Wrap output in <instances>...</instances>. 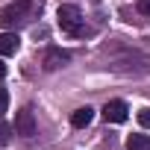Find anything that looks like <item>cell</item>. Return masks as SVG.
I'll use <instances>...</instances> for the list:
<instances>
[{
  "instance_id": "cell-1",
  "label": "cell",
  "mask_w": 150,
  "mask_h": 150,
  "mask_svg": "<svg viewBox=\"0 0 150 150\" xmlns=\"http://www.w3.org/2000/svg\"><path fill=\"white\" fill-rule=\"evenodd\" d=\"M56 21H59V30L74 35V38H80L86 35V18L80 12V6H74V3H62L59 12H56Z\"/></svg>"
},
{
  "instance_id": "cell-2",
  "label": "cell",
  "mask_w": 150,
  "mask_h": 150,
  "mask_svg": "<svg viewBox=\"0 0 150 150\" xmlns=\"http://www.w3.org/2000/svg\"><path fill=\"white\" fill-rule=\"evenodd\" d=\"M33 0H15V3H9L3 12H0V27L3 30H9V27H18V24H24L30 15H33Z\"/></svg>"
},
{
  "instance_id": "cell-3",
  "label": "cell",
  "mask_w": 150,
  "mask_h": 150,
  "mask_svg": "<svg viewBox=\"0 0 150 150\" xmlns=\"http://www.w3.org/2000/svg\"><path fill=\"white\" fill-rule=\"evenodd\" d=\"M68 62H71V53H68V50H62V47H47V50H44V56H41L44 71H59V68H65Z\"/></svg>"
},
{
  "instance_id": "cell-4",
  "label": "cell",
  "mask_w": 150,
  "mask_h": 150,
  "mask_svg": "<svg viewBox=\"0 0 150 150\" xmlns=\"http://www.w3.org/2000/svg\"><path fill=\"white\" fill-rule=\"evenodd\" d=\"M15 135H24V138H33L35 135V118H33V109L30 106H24L15 115Z\"/></svg>"
},
{
  "instance_id": "cell-5",
  "label": "cell",
  "mask_w": 150,
  "mask_h": 150,
  "mask_svg": "<svg viewBox=\"0 0 150 150\" xmlns=\"http://www.w3.org/2000/svg\"><path fill=\"white\" fill-rule=\"evenodd\" d=\"M103 118H106L109 124H124V121L129 118V106H127L124 100H109V103L103 106Z\"/></svg>"
},
{
  "instance_id": "cell-6",
  "label": "cell",
  "mask_w": 150,
  "mask_h": 150,
  "mask_svg": "<svg viewBox=\"0 0 150 150\" xmlns=\"http://www.w3.org/2000/svg\"><path fill=\"white\" fill-rule=\"evenodd\" d=\"M18 47H21V38L15 33H0V56H12L18 53Z\"/></svg>"
},
{
  "instance_id": "cell-7",
  "label": "cell",
  "mask_w": 150,
  "mask_h": 150,
  "mask_svg": "<svg viewBox=\"0 0 150 150\" xmlns=\"http://www.w3.org/2000/svg\"><path fill=\"white\" fill-rule=\"evenodd\" d=\"M91 121H94V109H91V106H83V109H77V112L71 115V124L77 127V129H83V127H88Z\"/></svg>"
},
{
  "instance_id": "cell-8",
  "label": "cell",
  "mask_w": 150,
  "mask_h": 150,
  "mask_svg": "<svg viewBox=\"0 0 150 150\" xmlns=\"http://www.w3.org/2000/svg\"><path fill=\"white\" fill-rule=\"evenodd\" d=\"M127 150H150V138L147 135H129L127 138Z\"/></svg>"
},
{
  "instance_id": "cell-9",
  "label": "cell",
  "mask_w": 150,
  "mask_h": 150,
  "mask_svg": "<svg viewBox=\"0 0 150 150\" xmlns=\"http://www.w3.org/2000/svg\"><path fill=\"white\" fill-rule=\"evenodd\" d=\"M9 138H12V127L0 121V147H6V144H9Z\"/></svg>"
},
{
  "instance_id": "cell-10",
  "label": "cell",
  "mask_w": 150,
  "mask_h": 150,
  "mask_svg": "<svg viewBox=\"0 0 150 150\" xmlns=\"http://www.w3.org/2000/svg\"><path fill=\"white\" fill-rule=\"evenodd\" d=\"M6 109H9V91H6V88H0V118L6 115Z\"/></svg>"
},
{
  "instance_id": "cell-11",
  "label": "cell",
  "mask_w": 150,
  "mask_h": 150,
  "mask_svg": "<svg viewBox=\"0 0 150 150\" xmlns=\"http://www.w3.org/2000/svg\"><path fill=\"white\" fill-rule=\"evenodd\" d=\"M138 124L141 127H150V109H141L138 112Z\"/></svg>"
},
{
  "instance_id": "cell-12",
  "label": "cell",
  "mask_w": 150,
  "mask_h": 150,
  "mask_svg": "<svg viewBox=\"0 0 150 150\" xmlns=\"http://www.w3.org/2000/svg\"><path fill=\"white\" fill-rule=\"evenodd\" d=\"M138 12L141 15H150V0H138Z\"/></svg>"
},
{
  "instance_id": "cell-13",
  "label": "cell",
  "mask_w": 150,
  "mask_h": 150,
  "mask_svg": "<svg viewBox=\"0 0 150 150\" xmlns=\"http://www.w3.org/2000/svg\"><path fill=\"white\" fill-rule=\"evenodd\" d=\"M6 77V65H3V59H0V80Z\"/></svg>"
}]
</instances>
